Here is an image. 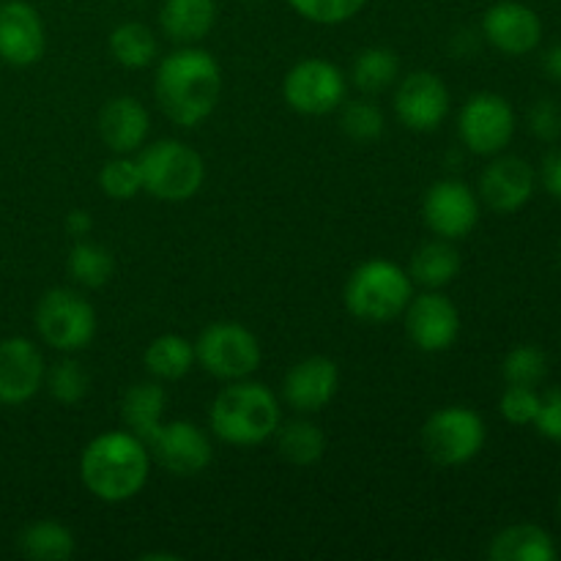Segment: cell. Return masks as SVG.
<instances>
[{"mask_svg":"<svg viewBox=\"0 0 561 561\" xmlns=\"http://www.w3.org/2000/svg\"><path fill=\"white\" fill-rule=\"evenodd\" d=\"M219 88V64L206 49H175L157 69L159 107L179 126L203 124L217 107Z\"/></svg>","mask_w":561,"mask_h":561,"instance_id":"6da1fadb","label":"cell"},{"mask_svg":"<svg viewBox=\"0 0 561 561\" xmlns=\"http://www.w3.org/2000/svg\"><path fill=\"white\" fill-rule=\"evenodd\" d=\"M80 471L93 496L110 504L126 502L148 482V449L135 433H104L85 447Z\"/></svg>","mask_w":561,"mask_h":561,"instance_id":"7a4b0ae2","label":"cell"},{"mask_svg":"<svg viewBox=\"0 0 561 561\" xmlns=\"http://www.w3.org/2000/svg\"><path fill=\"white\" fill-rule=\"evenodd\" d=\"M211 431L236 447H252L272 438L279 427V403L263 383L239 381L222 389L211 405Z\"/></svg>","mask_w":561,"mask_h":561,"instance_id":"3957f363","label":"cell"},{"mask_svg":"<svg viewBox=\"0 0 561 561\" xmlns=\"http://www.w3.org/2000/svg\"><path fill=\"white\" fill-rule=\"evenodd\" d=\"M411 301V277L389 261H367L345 285V307L351 316L370 323L398 318Z\"/></svg>","mask_w":561,"mask_h":561,"instance_id":"277c9868","label":"cell"},{"mask_svg":"<svg viewBox=\"0 0 561 561\" xmlns=\"http://www.w3.org/2000/svg\"><path fill=\"white\" fill-rule=\"evenodd\" d=\"M142 175V190L159 201H186L203 184V159L190 146L179 140H159L137 157Z\"/></svg>","mask_w":561,"mask_h":561,"instance_id":"5b68a950","label":"cell"},{"mask_svg":"<svg viewBox=\"0 0 561 561\" xmlns=\"http://www.w3.org/2000/svg\"><path fill=\"white\" fill-rule=\"evenodd\" d=\"M195 359L214 378L241 381L261 365V345H257L255 334L239 323H211L197 337Z\"/></svg>","mask_w":561,"mask_h":561,"instance_id":"8992f818","label":"cell"},{"mask_svg":"<svg viewBox=\"0 0 561 561\" xmlns=\"http://www.w3.org/2000/svg\"><path fill=\"white\" fill-rule=\"evenodd\" d=\"M425 453L442 466H460L477 458L485 444V422L477 411L463 405H449L436 411L422 427Z\"/></svg>","mask_w":561,"mask_h":561,"instance_id":"52a82bcc","label":"cell"},{"mask_svg":"<svg viewBox=\"0 0 561 561\" xmlns=\"http://www.w3.org/2000/svg\"><path fill=\"white\" fill-rule=\"evenodd\" d=\"M36 329L44 343L58 351L85 348L96 332L93 307L77 290L55 288L36 307Z\"/></svg>","mask_w":561,"mask_h":561,"instance_id":"ba28073f","label":"cell"},{"mask_svg":"<svg viewBox=\"0 0 561 561\" xmlns=\"http://www.w3.org/2000/svg\"><path fill=\"white\" fill-rule=\"evenodd\" d=\"M460 137L469 151L493 157L504 151L515 135V113L499 93H477L460 110Z\"/></svg>","mask_w":561,"mask_h":561,"instance_id":"9c48e42d","label":"cell"},{"mask_svg":"<svg viewBox=\"0 0 561 561\" xmlns=\"http://www.w3.org/2000/svg\"><path fill=\"white\" fill-rule=\"evenodd\" d=\"M283 91L296 113L327 115L343 104L345 77L329 60L307 58L288 71Z\"/></svg>","mask_w":561,"mask_h":561,"instance_id":"30bf717a","label":"cell"},{"mask_svg":"<svg viewBox=\"0 0 561 561\" xmlns=\"http://www.w3.org/2000/svg\"><path fill=\"white\" fill-rule=\"evenodd\" d=\"M425 222L433 233L442 239H463L474 230L477 219H480V206L477 197L463 181H438L427 190L425 195Z\"/></svg>","mask_w":561,"mask_h":561,"instance_id":"8fae6325","label":"cell"},{"mask_svg":"<svg viewBox=\"0 0 561 561\" xmlns=\"http://www.w3.org/2000/svg\"><path fill=\"white\" fill-rule=\"evenodd\" d=\"M398 118L414 131H433L449 113V91L433 71H414L394 93Z\"/></svg>","mask_w":561,"mask_h":561,"instance_id":"7c38bea8","label":"cell"},{"mask_svg":"<svg viewBox=\"0 0 561 561\" xmlns=\"http://www.w3.org/2000/svg\"><path fill=\"white\" fill-rule=\"evenodd\" d=\"M405 329L416 348L436 354L447 351L458 340L460 312L447 296L425 294L405 307Z\"/></svg>","mask_w":561,"mask_h":561,"instance_id":"4fadbf2b","label":"cell"},{"mask_svg":"<svg viewBox=\"0 0 561 561\" xmlns=\"http://www.w3.org/2000/svg\"><path fill=\"white\" fill-rule=\"evenodd\" d=\"M153 449V458L175 477H195L211 463V444L206 433L192 422H170L157 431V436L148 442Z\"/></svg>","mask_w":561,"mask_h":561,"instance_id":"5bb4252c","label":"cell"},{"mask_svg":"<svg viewBox=\"0 0 561 561\" xmlns=\"http://www.w3.org/2000/svg\"><path fill=\"white\" fill-rule=\"evenodd\" d=\"M482 33L504 55H526L540 44L542 22L535 9L518 0H502L485 11Z\"/></svg>","mask_w":561,"mask_h":561,"instance_id":"9a60e30c","label":"cell"},{"mask_svg":"<svg viewBox=\"0 0 561 561\" xmlns=\"http://www.w3.org/2000/svg\"><path fill=\"white\" fill-rule=\"evenodd\" d=\"M44 55V22L25 0L0 3V58L11 66H31Z\"/></svg>","mask_w":561,"mask_h":561,"instance_id":"2e32d148","label":"cell"},{"mask_svg":"<svg viewBox=\"0 0 561 561\" xmlns=\"http://www.w3.org/2000/svg\"><path fill=\"white\" fill-rule=\"evenodd\" d=\"M44 381L42 351L25 337L0 343V403L20 405L38 392Z\"/></svg>","mask_w":561,"mask_h":561,"instance_id":"e0dca14e","label":"cell"},{"mask_svg":"<svg viewBox=\"0 0 561 561\" xmlns=\"http://www.w3.org/2000/svg\"><path fill=\"white\" fill-rule=\"evenodd\" d=\"M482 201L499 214H515L535 195V170L520 157H499L482 173Z\"/></svg>","mask_w":561,"mask_h":561,"instance_id":"ac0fdd59","label":"cell"},{"mask_svg":"<svg viewBox=\"0 0 561 561\" xmlns=\"http://www.w3.org/2000/svg\"><path fill=\"white\" fill-rule=\"evenodd\" d=\"M340 373L337 365L327 356H310V359L294 365V370L285 376V400L290 409L301 411V414H312L321 411L329 400L337 392Z\"/></svg>","mask_w":561,"mask_h":561,"instance_id":"d6986e66","label":"cell"},{"mask_svg":"<svg viewBox=\"0 0 561 561\" xmlns=\"http://www.w3.org/2000/svg\"><path fill=\"white\" fill-rule=\"evenodd\" d=\"M148 129H151L148 110L131 96L113 99L99 115V135L115 153L137 151L146 142Z\"/></svg>","mask_w":561,"mask_h":561,"instance_id":"ffe728a7","label":"cell"},{"mask_svg":"<svg viewBox=\"0 0 561 561\" xmlns=\"http://www.w3.org/2000/svg\"><path fill=\"white\" fill-rule=\"evenodd\" d=\"M159 22L173 42L195 44L211 33L217 22V0H164Z\"/></svg>","mask_w":561,"mask_h":561,"instance_id":"44dd1931","label":"cell"},{"mask_svg":"<svg viewBox=\"0 0 561 561\" xmlns=\"http://www.w3.org/2000/svg\"><path fill=\"white\" fill-rule=\"evenodd\" d=\"M488 557L493 561H553L559 551L553 537L542 526L518 524L493 537Z\"/></svg>","mask_w":561,"mask_h":561,"instance_id":"7402d4cb","label":"cell"},{"mask_svg":"<svg viewBox=\"0 0 561 561\" xmlns=\"http://www.w3.org/2000/svg\"><path fill=\"white\" fill-rule=\"evenodd\" d=\"M164 400L168 398H164V389L159 383H135L124 394L121 420L126 422L129 433H135L142 444L151 442L159 427H162Z\"/></svg>","mask_w":561,"mask_h":561,"instance_id":"603a6c76","label":"cell"},{"mask_svg":"<svg viewBox=\"0 0 561 561\" xmlns=\"http://www.w3.org/2000/svg\"><path fill=\"white\" fill-rule=\"evenodd\" d=\"M195 348L181 334H162L146 351V370L159 381H179L192 370Z\"/></svg>","mask_w":561,"mask_h":561,"instance_id":"cb8c5ba5","label":"cell"},{"mask_svg":"<svg viewBox=\"0 0 561 561\" xmlns=\"http://www.w3.org/2000/svg\"><path fill=\"white\" fill-rule=\"evenodd\" d=\"M22 557L36 561H66L75 553V537L55 520H38L20 535Z\"/></svg>","mask_w":561,"mask_h":561,"instance_id":"d4e9b609","label":"cell"},{"mask_svg":"<svg viewBox=\"0 0 561 561\" xmlns=\"http://www.w3.org/2000/svg\"><path fill=\"white\" fill-rule=\"evenodd\" d=\"M458 272L460 255L447 241H431V244L420 247L411 261V277L425 288H442V285L453 283Z\"/></svg>","mask_w":561,"mask_h":561,"instance_id":"484cf974","label":"cell"},{"mask_svg":"<svg viewBox=\"0 0 561 561\" xmlns=\"http://www.w3.org/2000/svg\"><path fill=\"white\" fill-rule=\"evenodd\" d=\"M277 449L290 463L312 466L323 458L327 438H323V433L312 422L294 420L285 427H277Z\"/></svg>","mask_w":561,"mask_h":561,"instance_id":"4316f807","label":"cell"},{"mask_svg":"<svg viewBox=\"0 0 561 561\" xmlns=\"http://www.w3.org/2000/svg\"><path fill=\"white\" fill-rule=\"evenodd\" d=\"M110 53L126 69H142L157 55V38L140 22H124L110 36Z\"/></svg>","mask_w":561,"mask_h":561,"instance_id":"83f0119b","label":"cell"},{"mask_svg":"<svg viewBox=\"0 0 561 561\" xmlns=\"http://www.w3.org/2000/svg\"><path fill=\"white\" fill-rule=\"evenodd\" d=\"M398 55L387 47L362 49L354 60V82L365 93H381L398 80Z\"/></svg>","mask_w":561,"mask_h":561,"instance_id":"f1b7e54d","label":"cell"},{"mask_svg":"<svg viewBox=\"0 0 561 561\" xmlns=\"http://www.w3.org/2000/svg\"><path fill=\"white\" fill-rule=\"evenodd\" d=\"M113 255L91 241H77L69 255V272L85 288H102L113 277Z\"/></svg>","mask_w":561,"mask_h":561,"instance_id":"f546056e","label":"cell"},{"mask_svg":"<svg viewBox=\"0 0 561 561\" xmlns=\"http://www.w3.org/2000/svg\"><path fill=\"white\" fill-rule=\"evenodd\" d=\"M504 381L520 387H537L548 373V356L537 345H518L507 354L502 365Z\"/></svg>","mask_w":561,"mask_h":561,"instance_id":"4dcf8cb0","label":"cell"},{"mask_svg":"<svg viewBox=\"0 0 561 561\" xmlns=\"http://www.w3.org/2000/svg\"><path fill=\"white\" fill-rule=\"evenodd\" d=\"M99 184H102L104 195H110L113 201H129L137 192L142 190V175L140 168H137V159L124 157L113 159L102 168V175H99Z\"/></svg>","mask_w":561,"mask_h":561,"instance_id":"1f68e13d","label":"cell"},{"mask_svg":"<svg viewBox=\"0 0 561 561\" xmlns=\"http://www.w3.org/2000/svg\"><path fill=\"white\" fill-rule=\"evenodd\" d=\"M47 387L58 403L75 405L88 394V373L82 370L80 362L64 359L49 370Z\"/></svg>","mask_w":561,"mask_h":561,"instance_id":"d6a6232c","label":"cell"},{"mask_svg":"<svg viewBox=\"0 0 561 561\" xmlns=\"http://www.w3.org/2000/svg\"><path fill=\"white\" fill-rule=\"evenodd\" d=\"M305 20L318 25H340L365 9L367 0H288Z\"/></svg>","mask_w":561,"mask_h":561,"instance_id":"836d02e7","label":"cell"},{"mask_svg":"<svg viewBox=\"0 0 561 561\" xmlns=\"http://www.w3.org/2000/svg\"><path fill=\"white\" fill-rule=\"evenodd\" d=\"M343 131L354 140H376L383 131V115L376 104L370 102H351L348 107L343 110Z\"/></svg>","mask_w":561,"mask_h":561,"instance_id":"e575fe53","label":"cell"},{"mask_svg":"<svg viewBox=\"0 0 561 561\" xmlns=\"http://www.w3.org/2000/svg\"><path fill=\"white\" fill-rule=\"evenodd\" d=\"M502 416L513 425H531L540 409V394L535 387H520V383H510L502 394Z\"/></svg>","mask_w":561,"mask_h":561,"instance_id":"d590c367","label":"cell"},{"mask_svg":"<svg viewBox=\"0 0 561 561\" xmlns=\"http://www.w3.org/2000/svg\"><path fill=\"white\" fill-rule=\"evenodd\" d=\"M529 129L540 140L553 142L561 137V107L553 99H537L529 110Z\"/></svg>","mask_w":561,"mask_h":561,"instance_id":"8d00e7d4","label":"cell"},{"mask_svg":"<svg viewBox=\"0 0 561 561\" xmlns=\"http://www.w3.org/2000/svg\"><path fill=\"white\" fill-rule=\"evenodd\" d=\"M535 425L540 436L551 438L561 444V387L548 389L540 398V409H537Z\"/></svg>","mask_w":561,"mask_h":561,"instance_id":"74e56055","label":"cell"},{"mask_svg":"<svg viewBox=\"0 0 561 561\" xmlns=\"http://www.w3.org/2000/svg\"><path fill=\"white\" fill-rule=\"evenodd\" d=\"M542 184H546V190L551 192L557 201H561V148L553 151L551 157L546 159V164H542Z\"/></svg>","mask_w":561,"mask_h":561,"instance_id":"f35d334b","label":"cell"},{"mask_svg":"<svg viewBox=\"0 0 561 561\" xmlns=\"http://www.w3.org/2000/svg\"><path fill=\"white\" fill-rule=\"evenodd\" d=\"M66 228H69V233L75 236V239H82L85 233H91L93 228V219L88 211H71L69 217H66Z\"/></svg>","mask_w":561,"mask_h":561,"instance_id":"ab89813d","label":"cell"},{"mask_svg":"<svg viewBox=\"0 0 561 561\" xmlns=\"http://www.w3.org/2000/svg\"><path fill=\"white\" fill-rule=\"evenodd\" d=\"M542 71H546L553 82H561V42L553 44V47L542 55Z\"/></svg>","mask_w":561,"mask_h":561,"instance_id":"60d3db41","label":"cell"},{"mask_svg":"<svg viewBox=\"0 0 561 561\" xmlns=\"http://www.w3.org/2000/svg\"><path fill=\"white\" fill-rule=\"evenodd\" d=\"M559 515H561V496H559Z\"/></svg>","mask_w":561,"mask_h":561,"instance_id":"b9f144b4","label":"cell"},{"mask_svg":"<svg viewBox=\"0 0 561 561\" xmlns=\"http://www.w3.org/2000/svg\"><path fill=\"white\" fill-rule=\"evenodd\" d=\"M559 261H561V252H559Z\"/></svg>","mask_w":561,"mask_h":561,"instance_id":"7bdbcfd3","label":"cell"}]
</instances>
